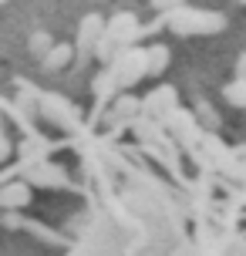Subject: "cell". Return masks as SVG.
<instances>
[{"mask_svg": "<svg viewBox=\"0 0 246 256\" xmlns=\"http://www.w3.org/2000/svg\"><path fill=\"white\" fill-rule=\"evenodd\" d=\"M166 24L176 34H216L226 27V17L216 10H199V7H179V10L166 14Z\"/></svg>", "mask_w": 246, "mask_h": 256, "instance_id": "1", "label": "cell"}, {"mask_svg": "<svg viewBox=\"0 0 246 256\" xmlns=\"http://www.w3.org/2000/svg\"><path fill=\"white\" fill-rule=\"evenodd\" d=\"M112 71L122 88H135L142 78H148V48H125L115 58Z\"/></svg>", "mask_w": 246, "mask_h": 256, "instance_id": "2", "label": "cell"}, {"mask_svg": "<svg viewBox=\"0 0 246 256\" xmlns=\"http://www.w3.org/2000/svg\"><path fill=\"white\" fill-rule=\"evenodd\" d=\"M108 34H112L122 48H135V40H138V34H142V27H138V20H135L132 14H115V17L108 20Z\"/></svg>", "mask_w": 246, "mask_h": 256, "instance_id": "3", "label": "cell"}, {"mask_svg": "<svg viewBox=\"0 0 246 256\" xmlns=\"http://www.w3.org/2000/svg\"><path fill=\"white\" fill-rule=\"evenodd\" d=\"M104 30H108V24H104L98 14H88L84 20L78 24V48L81 54H94V44L104 38Z\"/></svg>", "mask_w": 246, "mask_h": 256, "instance_id": "4", "label": "cell"}, {"mask_svg": "<svg viewBox=\"0 0 246 256\" xmlns=\"http://www.w3.org/2000/svg\"><path fill=\"white\" fill-rule=\"evenodd\" d=\"M30 186H44V189H51V186H68V176L61 172V168L48 166V162H38V166L27 168V179Z\"/></svg>", "mask_w": 246, "mask_h": 256, "instance_id": "5", "label": "cell"}, {"mask_svg": "<svg viewBox=\"0 0 246 256\" xmlns=\"http://www.w3.org/2000/svg\"><path fill=\"white\" fill-rule=\"evenodd\" d=\"M40 112L48 118H54V122H61V125H71V122L78 118V112H74L64 98H58V94H44V98H40Z\"/></svg>", "mask_w": 246, "mask_h": 256, "instance_id": "6", "label": "cell"}, {"mask_svg": "<svg viewBox=\"0 0 246 256\" xmlns=\"http://www.w3.org/2000/svg\"><path fill=\"white\" fill-rule=\"evenodd\" d=\"M30 202V182H7L0 192V206L4 209H24Z\"/></svg>", "mask_w": 246, "mask_h": 256, "instance_id": "7", "label": "cell"}, {"mask_svg": "<svg viewBox=\"0 0 246 256\" xmlns=\"http://www.w3.org/2000/svg\"><path fill=\"white\" fill-rule=\"evenodd\" d=\"M71 58H74V48H71V44H54L51 54L44 58V68H48V71H61V68L71 64Z\"/></svg>", "mask_w": 246, "mask_h": 256, "instance_id": "8", "label": "cell"}, {"mask_svg": "<svg viewBox=\"0 0 246 256\" xmlns=\"http://www.w3.org/2000/svg\"><path fill=\"white\" fill-rule=\"evenodd\" d=\"M91 88H94V94H98V98H115V94H118V88H122V84H118L115 71H112V68H104L102 74L94 78V84H91Z\"/></svg>", "mask_w": 246, "mask_h": 256, "instance_id": "9", "label": "cell"}, {"mask_svg": "<svg viewBox=\"0 0 246 256\" xmlns=\"http://www.w3.org/2000/svg\"><path fill=\"white\" fill-rule=\"evenodd\" d=\"M166 68H168V48L166 44H152L148 48V78L162 74Z\"/></svg>", "mask_w": 246, "mask_h": 256, "instance_id": "10", "label": "cell"}, {"mask_svg": "<svg viewBox=\"0 0 246 256\" xmlns=\"http://www.w3.org/2000/svg\"><path fill=\"white\" fill-rule=\"evenodd\" d=\"M145 108H152V112H172V108H176V91L172 88L152 91V98L145 102Z\"/></svg>", "mask_w": 246, "mask_h": 256, "instance_id": "11", "label": "cell"}, {"mask_svg": "<svg viewBox=\"0 0 246 256\" xmlns=\"http://www.w3.org/2000/svg\"><path fill=\"white\" fill-rule=\"evenodd\" d=\"M222 94H226V102L233 104V108H246V78L230 81V84L222 88Z\"/></svg>", "mask_w": 246, "mask_h": 256, "instance_id": "12", "label": "cell"}, {"mask_svg": "<svg viewBox=\"0 0 246 256\" xmlns=\"http://www.w3.org/2000/svg\"><path fill=\"white\" fill-rule=\"evenodd\" d=\"M51 48H54V40L48 38V34H44V30H38V34H34V38H30V54H38L40 61H44V58H48V54H51Z\"/></svg>", "mask_w": 246, "mask_h": 256, "instance_id": "13", "label": "cell"}, {"mask_svg": "<svg viewBox=\"0 0 246 256\" xmlns=\"http://www.w3.org/2000/svg\"><path fill=\"white\" fill-rule=\"evenodd\" d=\"M196 118H199V122H202L206 128H220V115H216V112H212V108H209L206 102L196 108Z\"/></svg>", "mask_w": 246, "mask_h": 256, "instance_id": "14", "label": "cell"}, {"mask_svg": "<svg viewBox=\"0 0 246 256\" xmlns=\"http://www.w3.org/2000/svg\"><path fill=\"white\" fill-rule=\"evenodd\" d=\"M135 112H138V102H135V98H118L115 102V118L135 115Z\"/></svg>", "mask_w": 246, "mask_h": 256, "instance_id": "15", "label": "cell"}, {"mask_svg": "<svg viewBox=\"0 0 246 256\" xmlns=\"http://www.w3.org/2000/svg\"><path fill=\"white\" fill-rule=\"evenodd\" d=\"M152 7L158 14H172V10H179V7H186V4L182 0H152Z\"/></svg>", "mask_w": 246, "mask_h": 256, "instance_id": "16", "label": "cell"}, {"mask_svg": "<svg viewBox=\"0 0 246 256\" xmlns=\"http://www.w3.org/2000/svg\"><path fill=\"white\" fill-rule=\"evenodd\" d=\"M236 78H246V54H240V61H236Z\"/></svg>", "mask_w": 246, "mask_h": 256, "instance_id": "17", "label": "cell"}, {"mask_svg": "<svg viewBox=\"0 0 246 256\" xmlns=\"http://www.w3.org/2000/svg\"><path fill=\"white\" fill-rule=\"evenodd\" d=\"M236 4H246V0H236Z\"/></svg>", "mask_w": 246, "mask_h": 256, "instance_id": "18", "label": "cell"}]
</instances>
